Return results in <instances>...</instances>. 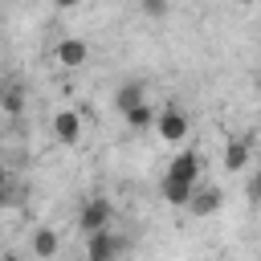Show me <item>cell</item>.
I'll list each match as a JSON object with an SVG mask.
<instances>
[{
    "label": "cell",
    "mask_w": 261,
    "mask_h": 261,
    "mask_svg": "<svg viewBox=\"0 0 261 261\" xmlns=\"http://www.w3.org/2000/svg\"><path fill=\"white\" fill-rule=\"evenodd\" d=\"M110 220H114V204H110L106 196H90V200L82 204V212H77V228H82L86 237L106 232V228H110Z\"/></svg>",
    "instance_id": "1"
},
{
    "label": "cell",
    "mask_w": 261,
    "mask_h": 261,
    "mask_svg": "<svg viewBox=\"0 0 261 261\" xmlns=\"http://www.w3.org/2000/svg\"><path fill=\"white\" fill-rule=\"evenodd\" d=\"M126 249V237H118L114 228L98 232V237H86V261H118Z\"/></svg>",
    "instance_id": "2"
},
{
    "label": "cell",
    "mask_w": 261,
    "mask_h": 261,
    "mask_svg": "<svg viewBox=\"0 0 261 261\" xmlns=\"http://www.w3.org/2000/svg\"><path fill=\"white\" fill-rule=\"evenodd\" d=\"M220 204H224V192H220L216 184H200L196 196H192V204H188V212H192L196 220H204V216L220 212Z\"/></svg>",
    "instance_id": "3"
},
{
    "label": "cell",
    "mask_w": 261,
    "mask_h": 261,
    "mask_svg": "<svg viewBox=\"0 0 261 261\" xmlns=\"http://www.w3.org/2000/svg\"><path fill=\"white\" fill-rule=\"evenodd\" d=\"M53 53H57V61H61L65 69H82V65L90 61V45H86L82 37H61Z\"/></svg>",
    "instance_id": "4"
},
{
    "label": "cell",
    "mask_w": 261,
    "mask_h": 261,
    "mask_svg": "<svg viewBox=\"0 0 261 261\" xmlns=\"http://www.w3.org/2000/svg\"><path fill=\"white\" fill-rule=\"evenodd\" d=\"M53 139H57L61 147H73V143L82 139V114H77V110H57V114H53Z\"/></svg>",
    "instance_id": "5"
},
{
    "label": "cell",
    "mask_w": 261,
    "mask_h": 261,
    "mask_svg": "<svg viewBox=\"0 0 261 261\" xmlns=\"http://www.w3.org/2000/svg\"><path fill=\"white\" fill-rule=\"evenodd\" d=\"M155 130H159V139H167V143H179V139L188 135V114H184V110H175V106H167V110H159V122H155Z\"/></svg>",
    "instance_id": "6"
},
{
    "label": "cell",
    "mask_w": 261,
    "mask_h": 261,
    "mask_svg": "<svg viewBox=\"0 0 261 261\" xmlns=\"http://www.w3.org/2000/svg\"><path fill=\"white\" fill-rule=\"evenodd\" d=\"M196 188H200V184H184V179H175V175H163V179H159V196H163L171 208H188L192 196H196Z\"/></svg>",
    "instance_id": "7"
},
{
    "label": "cell",
    "mask_w": 261,
    "mask_h": 261,
    "mask_svg": "<svg viewBox=\"0 0 261 261\" xmlns=\"http://www.w3.org/2000/svg\"><path fill=\"white\" fill-rule=\"evenodd\" d=\"M29 245H33V257H37V261H53V257L61 253V237H57V228H49V224L33 228Z\"/></svg>",
    "instance_id": "8"
},
{
    "label": "cell",
    "mask_w": 261,
    "mask_h": 261,
    "mask_svg": "<svg viewBox=\"0 0 261 261\" xmlns=\"http://www.w3.org/2000/svg\"><path fill=\"white\" fill-rule=\"evenodd\" d=\"M24 98H29L24 94V82H16V77L4 82V90H0V114L4 118H20L24 114Z\"/></svg>",
    "instance_id": "9"
},
{
    "label": "cell",
    "mask_w": 261,
    "mask_h": 261,
    "mask_svg": "<svg viewBox=\"0 0 261 261\" xmlns=\"http://www.w3.org/2000/svg\"><path fill=\"white\" fill-rule=\"evenodd\" d=\"M200 151H179L175 159H171V167H167V175H175V179H184V184H200Z\"/></svg>",
    "instance_id": "10"
},
{
    "label": "cell",
    "mask_w": 261,
    "mask_h": 261,
    "mask_svg": "<svg viewBox=\"0 0 261 261\" xmlns=\"http://www.w3.org/2000/svg\"><path fill=\"white\" fill-rule=\"evenodd\" d=\"M147 102V90H143V82H122L118 90H114V110L126 118L135 106H143Z\"/></svg>",
    "instance_id": "11"
},
{
    "label": "cell",
    "mask_w": 261,
    "mask_h": 261,
    "mask_svg": "<svg viewBox=\"0 0 261 261\" xmlns=\"http://www.w3.org/2000/svg\"><path fill=\"white\" fill-rule=\"evenodd\" d=\"M220 159H224V171H245V167H249V159H253V147H249V139H228Z\"/></svg>",
    "instance_id": "12"
},
{
    "label": "cell",
    "mask_w": 261,
    "mask_h": 261,
    "mask_svg": "<svg viewBox=\"0 0 261 261\" xmlns=\"http://www.w3.org/2000/svg\"><path fill=\"white\" fill-rule=\"evenodd\" d=\"M155 122H159V114L151 110V102H143V106H135V110L126 114V126H130V130H151Z\"/></svg>",
    "instance_id": "13"
},
{
    "label": "cell",
    "mask_w": 261,
    "mask_h": 261,
    "mask_svg": "<svg viewBox=\"0 0 261 261\" xmlns=\"http://www.w3.org/2000/svg\"><path fill=\"white\" fill-rule=\"evenodd\" d=\"M139 8H143V12H147V16H155V20H163V16H167V12H171V4H167V0H143V4H139Z\"/></svg>",
    "instance_id": "14"
},
{
    "label": "cell",
    "mask_w": 261,
    "mask_h": 261,
    "mask_svg": "<svg viewBox=\"0 0 261 261\" xmlns=\"http://www.w3.org/2000/svg\"><path fill=\"white\" fill-rule=\"evenodd\" d=\"M249 200H253V204H261V163H257V175L249 179Z\"/></svg>",
    "instance_id": "15"
},
{
    "label": "cell",
    "mask_w": 261,
    "mask_h": 261,
    "mask_svg": "<svg viewBox=\"0 0 261 261\" xmlns=\"http://www.w3.org/2000/svg\"><path fill=\"white\" fill-rule=\"evenodd\" d=\"M0 261H20V253H12V249H8V253H4Z\"/></svg>",
    "instance_id": "16"
}]
</instances>
